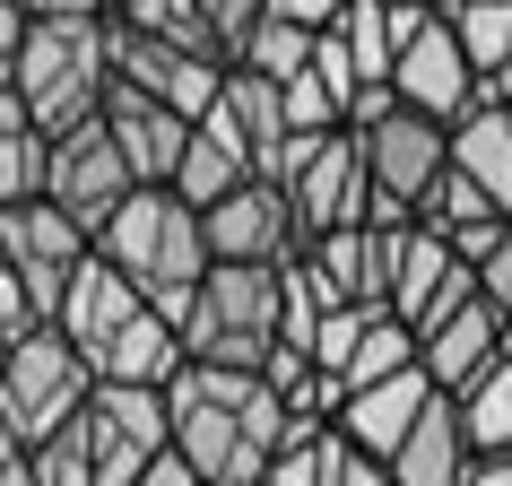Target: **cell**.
Here are the masks:
<instances>
[{
    "mask_svg": "<svg viewBox=\"0 0 512 486\" xmlns=\"http://www.w3.org/2000/svg\"><path fill=\"white\" fill-rule=\"evenodd\" d=\"M44 165H53V131L27 113V96L9 87V96H0V209L44 200Z\"/></svg>",
    "mask_w": 512,
    "mask_h": 486,
    "instance_id": "20",
    "label": "cell"
},
{
    "mask_svg": "<svg viewBox=\"0 0 512 486\" xmlns=\"http://www.w3.org/2000/svg\"><path fill=\"white\" fill-rule=\"evenodd\" d=\"M365 165H374V209H417L434 174L452 165V122H434L417 105L382 113V122H365Z\"/></svg>",
    "mask_w": 512,
    "mask_h": 486,
    "instance_id": "9",
    "label": "cell"
},
{
    "mask_svg": "<svg viewBox=\"0 0 512 486\" xmlns=\"http://www.w3.org/2000/svg\"><path fill=\"white\" fill-rule=\"evenodd\" d=\"M0 486H35V443L0 417Z\"/></svg>",
    "mask_w": 512,
    "mask_h": 486,
    "instance_id": "34",
    "label": "cell"
},
{
    "mask_svg": "<svg viewBox=\"0 0 512 486\" xmlns=\"http://www.w3.org/2000/svg\"><path fill=\"white\" fill-rule=\"evenodd\" d=\"M460 417H469V443L478 452H512V348L460 391Z\"/></svg>",
    "mask_w": 512,
    "mask_h": 486,
    "instance_id": "24",
    "label": "cell"
},
{
    "mask_svg": "<svg viewBox=\"0 0 512 486\" xmlns=\"http://www.w3.org/2000/svg\"><path fill=\"white\" fill-rule=\"evenodd\" d=\"M35 486H105V478H96V434H87V408H79L61 434H44V443H35Z\"/></svg>",
    "mask_w": 512,
    "mask_h": 486,
    "instance_id": "27",
    "label": "cell"
},
{
    "mask_svg": "<svg viewBox=\"0 0 512 486\" xmlns=\"http://www.w3.org/2000/svg\"><path fill=\"white\" fill-rule=\"evenodd\" d=\"M391 87H400L417 113H434V122H460V113L478 105V61H469V44H460L452 9H434L426 27L400 44V61H391Z\"/></svg>",
    "mask_w": 512,
    "mask_h": 486,
    "instance_id": "10",
    "label": "cell"
},
{
    "mask_svg": "<svg viewBox=\"0 0 512 486\" xmlns=\"http://www.w3.org/2000/svg\"><path fill=\"white\" fill-rule=\"evenodd\" d=\"M330 486H400V469L382 452H365V443H348L339 434V460H330Z\"/></svg>",
    "mask_w": 512,
    "mask_h": 486,
    "instance_id": "32",
    "label": "cell"
},
{
    "mask_svg": "<svg viewBox=\"0 0 512 486\" xmlns=\"http://www.w3.org/2000/svg\"><path fill=\"white\" fill-rule=\"evenodd\" d=\"M452 165H469V174L512 209V105H486L478 96V105L460 113L452 122Z\"/></svg>",
    "mask_w": 512,
    "mask_h": 486,
    "instance_id": "21",
    "label": "cell"
},
{
    "mask_svg": "<svg viewBox=\"0 0 512 486\" xmlns=\"http://www.w3.org/2000/svg\"><path fill=\"white\" fill-rule=\"evenodd\" d=\"M287 200H296L304 235H330V226L374 217V165H365V131H330V139H322V157H313L296 183H287Z\"/></svg>",
    "mask_w": 512,
    "mask_h": 486,
    "instance_id": "11",
    "label": "cell"
},
{
    "mask_svg": "<svg viewBox=\"0 0 512 486\" xmlns=\"http://www.w3.org/2000/svg\"><path fill=\"white\" fill-rule=\"evenodd\" d=\"M434 391H443V382L426 374V356H417V365H408V374H382V382H356L348 391V408H339V434H348V443H365V452H400L408 434H417V417H426L434 408Z\"/></svg>",
    "mask_w": 512,
    "mask_h": 486,
    "instance_id": "13",
    "label": "cell"
},
{
    "mask_svg": "<svg viewBox=\"0 0 512 486\" xmlns=\"http://www.w3.org/2000/svg\"><path fill=\"white\" fill-rule=\"evenodd\" d=\"M209 217V252L217 261H270V270H287L296 252H313V235H304L296 200H287V183H270V174H252V183H235Z\"/></svg>",
    "mask_w": 512,
    "mask_h": 486,
    "instance_id": "7",
    "label": "cell"
},
{
    "mask_svg": "<svg viewBox=\"0 0 512 486\" xmlns=\"http://www.w3.org/2000/svg\"><path fill=\"white\" fill-rule=\"evenodd\" d=\"M44 322V304H35V287L18 278V261H9V243H0V330L18 339V330H35Z\"/></svg>",
    "mask_w": 512,
    "mask_h": 486,
    "instance_id": "31",
    "label": "cell"
},
{
    "mask_svg": "<svg viewBox=\"0 0 512 486\" xmlns=\"http://www.w3.org/2000/svg\"><path fill=\"white\" fill-rule=\"evenodd\" d=\"M87 400H96V356H87L61 322H35V330L9 339V365H0V417L27 434V443L61 434Z\"/></svg>",
    "mask_w": 512,
    "mask_h": 486,
    "instance_id": "5",
    "label": "cell"
},
{
    "mask_svg": "<svg viewBox=\"0 0 512 486\" xmlns=\"http://www.w3.org/2000/svg\"><path fill=\"white\" fill-rule=\"evenodd\" d=\"M139 304H148V296H139V278H122V270L105 261V252H87V270L70 278V296H61V313H53V322L70 330V339H79L87 356H96V348L113 339V330H122V322L139 313Z\"/></svg>",
    "mask_w": 512,
    "mask_h": 486,
    "instance_id": "18",
    "label": "cell"
},
{
    "mask_svg": "<svg viewBox=\"0 0 512 486\" xmlns=\"http://www.w3.org/2000/svg\"><path fill=\"white\" fill-rule=\"evenodd\" d=\"M96 252H105L122 278H139V296L157 304V313H174V322L191 313L200 278L217 270V252H209V217L191 209L174 183H139L131 200L105 217Z\"/></svg>",
    "mask_w": 512,
    "mask_h": 486,
    "instance_id": "2",
    "label": "cell"
},
{
    "mask_svg": "<svg viewBox=\"0 0 512 486\" xmlns=\"http://www.w3.org/2000/svg\"><path fill=\"white\" fill-rule=\"evenodd\" d=\"M512 235V209H495V217H478V226H460V261H469V270H478V261H486V252H495V243H504Z\"/></svg>",
    "mask_w": 512,
    "mask_h": 486,
    "instance_id": "35",
    "label": "cell"
},
{
    "mask_svg": "<svg viewBox=\"0 0 512 486\" xmlns=\"http://www.w3.org/2000/svg\"><path fill=\"white\" fill-rule=\"evenodd\" d=\"M18 96L44 131H79L96 122L113 96V9H87V18H35L27 53H18Z\"/></svg>",
    "mask_w": 512,
    "mask_h": 486,
    "instance_id": "3",
    "label": "cell"
},
{
    "mask_svg": "<svg viewBox=\"0 0 512 486\" xmlns=\"http://www.w3.org/2000/svg\"><path fill=\"white\" fill-rule=\"evenodd\" d=\"M469 460H478V443H469L460 391H434V408L417 417V434H408L400 452H391V469H400V486H469Z\"/></svg>",
    "mask_w": 512,
    "mask_h": 486,
    "instance_id": "17",
    "label": "cell"
},
{
    "mask_svg": "<svg viewBox=\"0 0 512 486\" xmlns=\"http://www.w3.org/2000/svg\"><path fill=\"white\" fill-rule=\"evenodd\" d=\"M287 122L296 131H348V96L322 70H304V79H287Z\"/></svg>",
    "mask_w": 512,
    "mask_h": 486,
    "instance_id": "29",
    "label": "cell"
},
{
    "mask_svg": "<svg viewBox=\"0 0 512 486\" xmlns=\"http://www.w3.org/2000/svg\"><path fill=\"white\" fill-rule=\"evenodd\" d=\"M478 287H486V296H495V304L512 313V235H504V243H495V252L478 261Z\"/></svg>",
    "mask_w": 512,
    "mask_h": 486,
    "instance_id": "36",
    "label": "cell"
},
{
    "mask_svg": "<svg viewBox=\"0 0 512 486\" xmlns=\"http://www.w3.org/2000/svg\"><path fill=\"white\" fill-rule=\"evenodd\" d=\"M113 18L139 27V35H165V44H191V53H217V61H226V44H217V27H209L200 0H113Z\"/></svg>",
    "mask_w": 512,
    "mask_h": 486,
    "instance_id": "23",
    "label": "cell"
},
{
    "mask_svg": "<svg viewBox=\"0 0 512 486\" xmlns=\"http://www.w3.org/2000/svg\"><path fill=\"white\" fill-rule=\"evenodd\" d=\"M261 174V157H252V139L235 131V113L226 105H209L200 122H191V157H183V174H174V191H183L191 209H217L235 183H252Z\"/></svg>",
    "mask_w": 512,
    "mask_h": 486,
    "instance_id": "16",
    "label": "cell"
},
{
    "mask_svg": "<svg viewBox=\"0 0 512 486\" xmlns=\"http://www.w3.org/2000/svg\"><path fill=\"white\" fill-rule=\"evenodd\" d=\"M217 105L235 113V131L252 139V157H261V165H270L278 148H287V131H296V122H287V79L252 70V61H226V96H217Z\"/></svg>",
    "mask_w": 512,
    "mask_h": 486,
    "instance_id": "19",
    "label": "cell"
},
{
    "mask_svg": "<svg viewBox=\"0 0 512 486\" xmlns=\"http://www.w3.org/2000/svg\"><path fill=\"white\" fill-rule=\"evenodd\" d=\"M296 434H313V426H296V408L270 391V374L209 365V356H191L174 374V452L209 486H261Z\"/></svg>",
    "mask_w": 512,
    "mask_h": 486,
    "instance_id": "1",
    "label": "cell"
},
{
    "mask_svg": "<svg viewBox=\"0 0 512 486\" xmlns=\"http://www.w3.org/2000/svg\"><path fill=\"white\" fill-rule=\"evenodd\" d=\"M313 53H322V27H304V18L270 9V18L252 27V44H243L235 61H252V70H270V79H304V70H313Z\"/></svg>",
    "mask_w": 512,
    "mask_h": 486,
    "instance_id": "22",
    "label": "cell"
},
{
    "mask_svg": "<svg viewBox=\"0 0 512 486\" xmlns=\"http://www.w3.org/2000/svg\"><path fill=\"white\" fill-rule=\"evenodd\" d=\"M434 9H452V0H434Z\"/></svg>",
    "mask_w": 512,
    "mask_h": 486,
    "instance_id": "41",
    "label": "cell"
},
{
    "mask_svg": "<svg viewBox=\"0 0 512 486\" xmlns=\"http://www.w3.org/2000/svg\"><path fill=\"white\" fill-rule=\"evenodd\" d=\"M452 27L469 44V61L486 70H512V0H452Z\"/></svg>",
    "mask_w": 512,
    "mask_h": 486,
    "instance_id": "26",
    "label": "cell"
},
{
    "mask_svg": "<svg viewBox=\"0 0 512 486\" xmlns=\"http://www.w3.org/2000/svg\"><path fill=\"white\" fill-rule=\"evenodd\" d=\"M0 365H9V330H0Z\"/></svg>",
    "mask_w": 512,
    "mask_h": 486,
    "instance_id": "40",
    "label": "cell"
},
{
    "mask_svg": "<svg viewBox=\"0 0 512 486\" xmlns=\"http://www.w3.org/2000/svg\"><path fill=\"white\" fill-rule=\"evenodd\" d=\"M200 9H209V27H217V44H226V61H235L243 44H252V27L270 18V0H200Z\"/></svg>",
    "mask_w": 512,
    "mask_h": 486,
    "instance_id": "30",
    "label": "cell"
},
{
    "mask_svg": "<svg viewBox=\"0 0 512 486\" xmlns=\"http://www.w3.org/2000/svg\"><path fill=\"white\" fill-rule=\"evenodd\" d=\"M504 348H512V313H504L495 296H478V304H460L452 322L426 330V374L443 382V391H469V382H478Z\"/></svg>",
    "mask_w": 512,
    "mask_h": 486,
    "instance_id": "14",
    "label": "cell"
},
{
    "mask_svg": "<svg viewBox=\"0 0 512 486\" xmlns=\"http://www.w3.org/2000/svg\"><path fill=\"white\" fill-rule=\"evenodd\" d=\"M469 486H512V452H478L469 460Z\"/></svg>",
    "mask_w": 512,
    "mask_h": 486,
    "instance_id": "38",
    "label": "cell"
},
{
    "mask_svg": "<svg viewBox=\"0 0 512 486\" xmlns=\"http://www.w3.org/2000/svg\"><path fill=\"white\" fill-rule=\"evenodd\" d=\"M131 191H139V174H131V157H122V139H113L105 113L53 139V165H44V200H61V209L79 217L87 235H105V217L122 209Z\"/></svg>",
    "mask_w": 512,
    "mask_h": 486,
    "instance_id": "6",
    "label": "cell"
},
{
    "mask_svg": "<svg viewBox=\"0 0 512 486\" xmlns=\"http://www.w3.org/2000/svg\"><path fill=\"white\" fill-rule=\"evenodd\" d=\"M495 209H504V200H495L469 165H443V174H434V191L417 200V217H434L443 235H460V226H478V217H495Z\"/></svg>",
    "mask_w": 512,
    "mask_h": 486,
    "instance_id": "25",
    "label": "cell"
},
{
    "mask_svg": "<svg viewBox=\"0 0 512 486\" xmlns=\"http://www.w3.org/2000/svg\"><path fill=\"white\" fill-rule=\"evenodd\" d=\"M330 460H339V426H313V434H296V443L270 460L261 486H330Z\"/></svg>",
    "mask_w": 512,
    "mask_h": 486,
    "instance_id": "28",
    "label": "cell"
},
{
    "mask_svg": "<svg viewBox=\"0 0 512 486\" xmlns=\"http://www.w3.org/2000/svg\"><path fill=\"white\" fill-rule=\"evenodd\" d=\"M105 122H113V139H122V157H131L139 183H174V174H183V157H191V113H174L165 96L113 79Z\"/></svg>",
    "mask_w": 512,
    "mask_h": 486,
    "instance_id": "12",
    "label": "cell"
},
{
    "mask_svg": "<svg viewBox=\"0 0 512 486\" xmlns=\"http://www.w3.org/2000/svg\"><path fill=\"white\" fill-rule=\"evenodd\" d=\"M0 243H9L18 278L35 287L44 322L61 313L70 278H79V270H87V252H96V235H87V226H79L70 209H61V200H18V209H0Z\"/></svg>",
    "mask_w": 512,
    "mask_h": 486,
    "instance_id": "8",
    "label": "cell"
},
{
    "mask_svg": "<svg viewBox=\"0 0 512 486\" xmlns=\"http://www.w3.org/2000/svg\"><path fill=\"white\" fill-rule=\"evenodd\" d=\"M278 313H287V287H278L270 261H217V270L200 278L191 313H183V339H191V356H209V365L270 374V356L287 348Z\"/></svg>",
    "mask_w": 512,
    "mask_h": 486,
    "instance_id": "4",
    "label": "cell"
},
{
    "mask_svg": "<svg viewBox=\"0 0 512 486\" xmlns=\"http://www.w3.org/2000/svg\"><path fill=\"white\" fill-rule=\"evenodd\" d=\"M183 365H191V339H183L174 313H157V304H139L131 322L96 348V382H165V391H174Z\"/></svg>",
    "mask_w": 512,
    "mask_h": 486,
    "instance_id": "15",
    "label": "cell"
},
{
    "mask_svg": "<svg viewBox=\"0 0 512 486\" xmlns=\"http://www.w3.org/2000/svg\"><path fill=\"white\" fill-rule=\"evenodd\" d=\"M27 27H35V9H27V0H0V96L18 87V53H27Z\"/></svg>",
    "mask_w": 512,
    "mask_h": 486,
    "instance_id": "33",
    "label": "cell"
},
{
    "mask_svg": "<svg viewBox=\"0 0 512 486\" xmlns=\"http://www.w3.org/2000/svg\"><path fill=\"white\" fill-rule=\"evenodd\" d=\"M35 18H87V9H113V0H27Z\"/></svg>",
    "mask_w": 512,
    "mask_h": 486,
    "instance_id": "39",
    "label": "cell"
},
{
    "mask_svg": "<svg viewBox=\"0 0 512 486\" xmlns=\"http://www.w3.org/2000/svg\"><path fill=\"white\" fill-rule=\"evenodd\" d=\"M139 486H209V478H200V469H191L183 452H157V460H148V478H139Z\"/></svg>",
    "mask_w": 512,
    "mask_h": 486,
    "instance_id": "37",
    "label": "cell"
}]
</instances>
